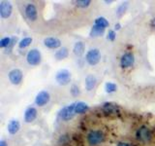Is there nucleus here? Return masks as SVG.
Returning <instances> with one entry per match:
<instances>
[{"instance_id": "39448f33", "label": "nucleus", "mask_w": 155, "mask_h": 146, "mask_svg": "<svg viewBox=\"0 0 155 146\" xmlns=\"http://www.w3.org/2000/svg\"><path fill=\"white\" fill-rule=\"evenodd\" d=\"M72 74L68 69H60L55 74V81L60 86H67L71 83Z\"/></svg>"}, {"instance_id": "dca6fc26", "label": "nucleus", "mask_w": 155, "mask_h": 146, "mask_svg": "<svg viewBox=\"0 0 155 146\" xmlns=\"http://www.w3.org/2000/svg\"><path fill=\"white\" fill-rule=\"evenodd\" d=\"M85 52V45L82 41H77L73 46V53L78 57H81Z\"/></svg>"}, {"instance_id": "a211bd4d", "label": "nucleus", "mask_w": 155, "mask_h": 146, "mask_svg": "<svg viewBox=\"0 0 155 146\" xmlns=\"http://www.w3.org/2000/svg\"><path fill=\"white\" fill-rule=\"evenodd\" d=\"M89 110V105L84 101L75 102V113L76 114H84Z\"/></svg>"}, {"instance_id": "20e7f679", "label": "nucleus", "mask_w": 155, "mask_h": 146, "mask_svg": "<svg viewBox=\"0 0 155 146\" xmlns=\"http://www.w3.org/2000/svg\"><path fill=\"white\" fill-rule=\"evenodd\" d=\"M101 61V52L99 49L93 48L90 49L89 51H87L85 55V61L87 62V64H89L90 66H95L97 65Z\"/></svg>"}, {"instance_id": "0eeeda50", "label": "nucleus", "mask_w": 155, "mask_h": 146, "mask_svg": "<svg viewBox=\"0 0 155 146\" xmlns=\"http://www.w3.org/2000/svg\"><path fill=\"white\" fill-rule=\"evenodd\" d=\"M24 15H25L26 19L29 22L34 23L38 19V8L35 4L33 3H28L24 7Z\"/></svg>"}, {"instance_id": "f257e3e1", "label": "nucleus", "mask_w": 155, "mask_h": 146, "mask_svg": "<svg viewBox=\"0 0 155 146\" xmlns=\"http://www.w3.org/2000/svg\"><path fill=\"white\" fill-rule=\"evenodd\" d=\"M105 140V134L101 130H91L86 134V141L90 146H97L103 143Z\"/></svg>"}, {"instance_id": "f8f14e48", "label": "nucleus", "mask_w": 155, "mask_h": 146, "mask_svg": "<svg viewBox=\"0 0 155 146\" xmlns=\"http://www.w3.org/2000/svg\"><path fill=\"white\" fill-rule=\"evenodd\" d=\"M43 43L45 47L51 49V50H58L61 48V40L56 37H46Z\"/></svg>"}, {"instance_id": "2f4dec72", "label": "nucleus", "mask_w": 155, "mask_h": 146, "mask_svg": "<svg viewBox=\"0 0 155 146\" xmlns=\"http://www.w3.org/2000/svg\"><path fill=\"white\" fill-rule=\"evenodd\" d=\"M120 27H121L120 23H115L114 24V30H119Z\"/></svg>"}, {"instance_id": "6ab92c4d", "label": "nucleus", "mask_w": 155, "mask_h": 146, "mask_svg": "<svg viewBox=\"0 0 155 146\" xmlns=\"http://www.w3.org/2000/svg\"><path fill=\"white\" fill-rule=\"evenodd\" d=\"M69 57V49L67 47H61L54 53V58L56 61L65 60Z\"/></svg>"}, {"instance_id": "9b49d317", "label": "nucleus", "mask_w": 155, "mask_h": 146, "mask_svg": "<svg viewBox=\"0 0 155 146\" xmlns=\"http://www.w3.org/2000/svg\"><path fill=\"white\" fill-rule=\"evenodd\" d=\"M13 13V5L11 2L9 1H3L0 2V17L3 19H9L11 17Z\"/></svg>"}, {"instance_id": "c756f323", "label": "nucleus", "mask_w": 155, "mask_h": 146, "mask_svg": "<svg viewBox=\"0 0 155 146\" xmlns=\"http://www.w3.org/2000/svg\"><path fill=\"white\" fill-rule=\"evenodd\" d=\"M116 146H132L130 143L128 142H123V141H120V142H118L117 144H116Z\"/></svg>"}, {"instance_id": "f03ea898", "label": "nucleus", "mask_w": 155, "mask_h": 146, "mask_svg": "<svg viewBox=\"0 0 155 146\" xmlns=\"http://www.w3.org/2000/svg\"><path fill=\"white\" fill-rule=\"evenodd\" d=\"M26 61L29 65L37 66L42 62V54L36 48L29 50L26 54Z\"/></svg>"}, {"instance_id": "6e6552de", "label": "nucleus", "mask_w": 155, "mask_h": 146, "mask_svg": "<svg viewBox=\"0 0 155 146\" xmlns=\"http://www.w3.org/2000/svg\"><path fill=\"white\" fill-rule=\"evenodd\" d=\"M9 81L11 82V84L18 86L22 82L23 79V72L19 69V68H13L12 70H10L8 73Z\"/></svg>"}, {"instance_id": "aec40b11", "label": "nucleus", "mask_w": 155, "mask_h": 146, "mask_svg": "<svg viewBox=\"0 0 155 146\" xmlns=\"http://www.w3.org/2000/svg\"><path fill=\"white\" fill-rule=\"evenodd\" d=\"M105 30H106L105 28L93 24V26H92V27H91V29H90L89 35H90V37H93V38L100 37V36H102L105 33Z\"/></svg>"}, {"instance_id": "2eb2a0df", "label": "nucleus", "mask_w": 155, "mask_h": 146, "mask_svg": "<svg viewBox=\"0 0 155 146\" xmlns=\"http://www.w3.org/2000/svg\"><path fill=\"white\" fill-rule=\"evenodd\" d=\"M21 130V123L17 119H12L7 125V130L10 134H17Z\"/></svg>"}, {"instance_id": "412c9836", "label": "nucleus", "mask_w": 155, "mask_h": 146, "mask_svg": "<svg viewBox=\"0 0 155 146\" xmlns=\"http://www.w3.org/2000/svg\"><path fill=\"white\" fill-rule=\"evenodd\" d=\"M32 41H33L32 37H23L22 39H21V40L18 41V46L19 49H21V50H22V49H25L28 46H30Z\"/></svg>"}, {"instance_id": "c85d7f7f", "label": "nucleus", "mask_w": 155, "mask_h": 146, "mask_svg": "<svg viewBox=\"0 0 155 146\" xmlns=\"http://www.w3.org/2000/svg\"><path fill=\"white\" fill-rule=\"evenodd\" d=\"M149 26H150V27H151L152 29H154V30H155V18H152L151 19H150Z\"/></svg>"}, {"instance_id": "9d476101", "label": "nucleus", "mask_w": 155, "mask_h": 146, "mask_svg": "<svg viewBox=\"0 0 155 146\" xmlns=\"http://www.w3.org/2000/svg\"><path fill=\"white\" fill-rule=\"evenodd\" d=\"M51 100V95L48 91H41L39 92L35 96V104L39 107H43L47 105Z\"/></svg>"}, {"instance_id": "1a4fd4ad", "label": "nucleus", "mask_w": 155, "mask_h": 146, "mask_svg": "<svg viewBox=\"0 0 155 146\" xmlns=\"http://www.w3.org/2000/svg\"><path fill=\"white\" fill-rule=\"evenodd\" d=\"M120 66L121 68H124V69H126V68H129L131 66L134 65L135 63V56L133 53L131 52H126L124 53L122 56H121L120 57Z\"/></svg>"}, {"instance_id": "5701e85b", "label": "nucleus", "mask_w": 155, "mask_h": 146, "mask_svg": "<svg viewBox=\"0 0 155 146\" xmlns=\"http://www.w3.org/2000/svg\"><path fill=\"white\" fill-rule=\"evenodd\" d=\"M94 24L95 26H101L103 28H107L109 26H110V23L108 22V19H107L105 17H98L95 19L94 21Z\"/></svg>"}, {"instance_id": "423d86ee", "label": "nucleus", "mask_w": 155, "mask_h": 146, "mask_svg": "<svg viewBox=\"0 0 155 146\" xmlns=\"http://www.w3.org/2000/svg\"><path fill=\"white\" fill-rule=\"evenodd\" d=\"M151 130L148 128L147 126H140V128L136 131V138H137L140 142H148V141L151 139Z\"/></svg>"}, {"instance_id": "b1692460", "label": "nucleus", "mask_w": 155, "mask_h": 146, "mask_svg": "<svg viewBox=\"0 0 155 146\" xmlns=\"http://www.w3.org/2000/svg\"><path fill=\"white\" fill-rule=\"evenodd\" d=\"M13 40H14V37H3L1 40H0V48L8 49L13 43Z\"/></svg>"}, {"instance_id": "bb28decb", "label": "nucleus", "mask_w": 155, "mask_h": 146, "mask_svg": "<svg viewBox=\"0 0 155 146\" xmlns=\"http://www.w3.org/2000/svg\"><path fill=\"white\" fill-rule=\"evenodd\" d=\"M70 94L73 96H78L81 95V89L80 87L78 86L77 84H73L71 87H70Z\"/></svg>"}, {"instance_id": "a878e982", "label": "nucleus", "mask_w": 155, "mask_h": 146, "mask_svg": "<svg viewBox=\"0 0 155 146\" xmlns=\"http://www.w3.org/2000/svg\"><path fill=\"white\" fill-rule=\"evenodd\" d=\"M75 3H76L77 7L84 9V8H87L89 6V5L91 4V1L90 0H78V1H76Z\"/></svg>"}, {"instance_id": "cd10ccee", "label": "nucleus", "mask_w": 155, "mask_h": 146, "mask_svg": "<svg viewBox=\"0 0 155 146\" xmlns=\"http://www.w3.org/2000/svg\"><path fill=\"white\" fill-rule=\"evenodd\" d=\"M107 38H108V40L110 41H114L115 38H116V32L114 29H110L109 30L108 34H107Z\"/></svg>"}, {"instance_id": "4468645a", "label": "nucleus", "mask_w": 155, "mask_h": 146, "mask_svg": "<svg viewBox=\"0 0 155 146\" xmlns=\"http://www.w3.org/2000/svg\"><path fill=\"white\" fill-rule=\"evenodd\" d=\"M97 84V78L93 74H88L84 79V87L87 92H91L94 90Z\"/></svg>"}, {"instance_id": "393cba45", "label": "nucleus", "mask_w": 155, "mask_h": 146, "mask_svg": "<svg viewBox=\"0 0 155 146\" xmlns=\"http://www.w3.org/2000/svg\"><path fill=\"white\" fill-rule=\"evenodd\" d=\"M117 90V86H116L115 83L113 82H107L105 84V91L108 94H111V92H114Z\"/></svg>"}, {"instance_id": "f3484780", "label": "nucleus", "mask_w": 155, "mask_h": 146, "mask_svg": "<svg viewBox=\"0 0 155 146\" xmlns=\"http://www.w3.org/2000/svg\"><path fill=\"white\" fill-rule=\"evenodd\" d=\"M102 108H103L104 112L108 114H116L119 112L118 106L115 103H113V102H105Z\"/></svg>"}, {"instance_id": "ddd939ff", "label": "nucleus", "mask_w": 155, "mask_h": 146, "mask_svg": "<svg viewBox=\"0 0 155 146\" xmlns=\"http://www.w3.org/2000/svg\"><path fill=\"white\" fill-rule=\"evenodd\" d=\"M38 116V111L34 106H29L26 108V110L24 111V115H23V120L25 123L29 124L32 123L33 121H35Z\"/></svg>"}, {"instance_id": "7ed1b4c3", "label": "nucleus", "mask_w": 155, "mask_h": 146, "mask_svg": "<svg viewBox=\"0 0 155 146\" xmlns=\"http://www.w3.org/2000/svg\"><path fill=\"white\" fill-rule=\"evenodd\" d=\"M76 115L75 113V102L73 103L64 106L63 108L60 109V111L58 112V118L60 120L64 121V122H68L72 120L74 118V116Z\"/></svg>"}, {"instance_id": "7c9ffc66", "label": "nucleus", "mask_w": 155, "mask_h": 146, "mask_svg": "<svg viewBox=\"0 0 155 146\" xmlns=\"http://www.w3.org/2000/svg\"><path fill=\"white\" fill-rule=\"evenodd\" d=\"M0 146H8V144L4 139H2V140H0Z\"/></svg>"}, {"instance_id": "4be33fe9", "label": "nucleus", "mask_w": 155, "mask_h": 146, "mask_svg": "<svg viewBox=\"0 0 155 146\" xmlns=\"http://www.w3.org/2000/svg\"><path fill=\"white\" fill-rule=\"evenodd\" d=\"M128 6H129L128 2H123V3L119 4L118 6H117V8H116L115 15H116V16H117L118 18L122 17L123 15H124V13L126 12V10H127Z\"/></svg>"}]
</instances>
